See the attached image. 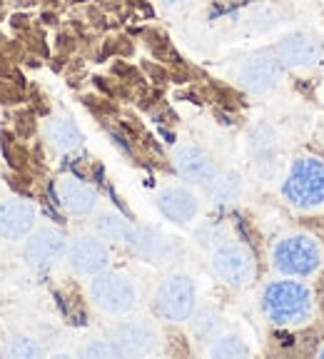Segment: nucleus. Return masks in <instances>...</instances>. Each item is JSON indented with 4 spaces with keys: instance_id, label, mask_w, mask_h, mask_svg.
Segmentation results:
<instances>
[{
    "instance_id": "f257e3e1",
    "label": "nucleus",
    "mask_w": 324,
    "mask_h": 359,
    "mask_svg": "<svg viewBox=\"0 0 324 359\" xmlns=\"http://www.w3.org/2000/svg\"><path fill=\"white\" fill-rule=\"evenodd\" d=\"M262 314L274 327H299L307 325L314 314V292L297 277H282L269 282L262 290Z\"/></svg>"
},
{
    "instance_id": "f03ea898",
    "label": "nucleus",
    "mask_w": 324,
    "mask_h": 359,
    "mask_svg": "<svg viewBox=\"0 0 324 359\" xmlns=\"http://www.w3.org/2000/svg\"><path fill=\"white\" fill-rule=\"evenodd\" d=\"M272 267L282 277L307 280L314 277L324 264V245L309 232H287L272 245Z\"/></svg>"
},
{
    "instance_id": "7ed1b4c3",
    "label": "nucleus",
    "mask_w": 324,
    "mask_h": 359,
    "mask_svg": "<svg viewBox=\"0 0 324 359\" xmlns=\"http://www.w3.org/2000/svg\"><path fill=\"white\" fill-rule=\"evenodd\" d=\"M282 195L299 212H314L324 208V160L317 155H302L290 165L282 182Z\"/></svg>"
},
{
    "instance_id": "20e7f679",
    "label": "nucleus",
    "mask_w": 324,
    "mask_h": 359,
    "mask_svg": "<svg viewBox=\"0 0 324 359\" xmlns=\"http://www.w3.org/2000/svg\"><path fill=\"white\" fill-rule=\"evenodd\" d=\"M140 292L130 275L118 272V269H102L90 280V302L95 304L100 312L110 317L130 314L137 307Z\"/></svg>"
},
{
    "instance_id": "39448f33",
    "label": "nucleus",
    "mask_w": 324,
    "mask_h": 359,
    "mask_svg": "<svg viewBox=\"0 0 324 359\" xmlns=\"http://www.w3.org/2000/svg\"><path fill=\"white\" fill-rule=\"evenodd\" d=\"M157 317L168 322H190L197 309V285L190 275H170L157 285L152 299Z\"/></svg>"
},
{
    "instance_id": "423d86ee",
    "label": "nucleus",
    "mask_w": 324,
    "mask_h": 359,
    "mask_svg": "<svg viewBox=\"0 0 324 359\" xmlns=\"http://www.w3.org/2000/svg\"><path fill=\"white\" fill-rule=\"evenodd\" d=\"M282 75H285V65L280 62V57L274 55L272 48H264L247 55L245 60L237 65V83L252 93V95H267L269 90H274L280 85Z\"/></svg>"
},
{
    "instance_id": "0eeeda50",
    "label": "nucleus",
    "mask_w": 324,
    "mask_h": 359,
    "mask_svg": "<svg viewBox=\"0 0 324 359\" xmlns=\"http://www.w3.org/2000/svg\"><path fill=\"white\" fill-rule=\"evenodd\" d=\"M212 269L224 285L240 290V287L250 285L255 280L257 264H255V257L245 245L222 240L212 250Z\"/></svg>"
},
{
    "instance_id": "6e6552de",
    "label": "nucleus",
    "mask_w": 324,
    "mask_h": 359,
    "mask_svg": "<svg viewBox=\"0 0 324 359\" xmlns=\"http://www.w3.org/2000/svg\"><path fill=\"white\" fill-rule=\"evenodd\" d=\"M272 50L280 57L285 70H307V67L317 65L322 57V43L317 35L307 33V30H297V33L285 35Z\"/></svg>"
},
{
    "instance_id": "1a4fd4ad",
    "label": "nucleus",
    "mask_w": 324,
    "mask_h": 359,
    "mask_svg": "<svg viewBox=\"0 0 324 359\" xmlns=\"http://www.w3.org/2000/svg\"><path fill=\"white\" fill-rule=\"evenodd\" d=\"M67 264L78 272V275L93 277L110 264V250H107L102 237L80 235L73 242H67Z\"/></svg>"
},
{
    "instance_id": "9d476101",
    "label": "nucleus",
    "mask_w": 324,
    "mask_h": 359,
    "mask_svg": "<svg viewBox=\"0 0 324 359\" xmlns=\"http://www.w3.org/2000/svg\"><path fill=\"white\" fill-rule=\"evenodd\" d=\"M112 344L120 357H147L157 349V330L147 322L125 320L112 327Z\"/></svg>"
},
{
    "instance_id": "9b49d317",
    "label": "nucleus",
    "mask_w": 324,
    "mask_h": 359,
    "mask_svg": "<svg viewBox=\"0 0 324 359\" xmlns=\"http://www.w3.org/2000/svg\"><path fill=\"white\" fill-rule=\"evenodd\" d=\"M67 255V240L55 227H40L25 242V259L30 267L48 269Z\"/></svg>"
},
{
    "instance_id": "f8f14e48",
    "label": "nucleus",
    "mask_w": 324,
    "mask_h": 359,
    "mask_svg": "<svg viewBox=\"0 0 324 359\" xmlns=\"http://www.w3.org/2000/svg\"><path fill=\"white\" fill-rule=\"evenodd\" d=\"M128 245L137 257L155 264H168L180 255L177 242L170 240L168 235H162L155 227H133V232L128 237Z\"/></svg>"
},
{
    "instance_id": "ddd939ff",
    "label": "nucleus",
    "mask_w": 324,
    "mask_h": 359,
    "mask_svg": "<svg viewBox=\"0 0 324 359\" xmlns=\"http://www.w3.org/2000/svg\"><path fill=\"white\" fill-rule=\"evenodd\" d=\"M157 208H160V212L170 222L190 224L197 217V212H200V200L187 187L170 185V187H162L160 195H157Z\"/></svg>"
},
{
    "instance_id": "4468645a",
    "label": "nucleus",
    "mask_w": 324,
    "mask_h": 359,
    "mask_svg": "<svg viewBox=\"0 0 324 359\" xmlns=\"http://www.w3.org/2000/svg\"><path fill=\"white\" fill-rule=\"evenodd\" d=\"M173 163L180 177H184L187 182H197V185H207L210 177L217 172L212 155L197 145H180L173 155Z\"/></svg>"
},
{
    "instance_id": "2eb2a0df",
    "label": "nucleus",
    "mask_w": 324,
    "mask_h": 359,
    "mask_svg": "<svg viewBox=\"0 0 324 359\" xmlns=\"http://www.w3.org/2000/svg\"><path fill=\"white\" fill-rule=\"evenodd\" d=\"M38 210L28 200H6L0 202V237L6 240H22L33 230Z\"/></svg>"
},
{
    "instance_id": "dca6fc26",
    "label": "nucleus",
    "mask_w": 324,
    "mask_h": 359,
    "mask_svg": "<svg viewBox=\"0 0 324 359\" xmlns=\"http://www.w3.org/2000/svg\"><path fill=\"white\" fill-rule=\"evenodd\" d=\"M58 200L62 210L75 217H85L95 210L97 205V190L78 177H62L58 182Z\"/></svg>"
},
{
    "instance_id": "f3484780",
    "label": "nucleus",
    "mask_w": 324,
    "mask_h": 359,
    "mask_svg": "<svg viewBox=\"0 0 324 359\" xmlns=\"http://www.w3.org/2000/svg\"><path fill=\"white\" fill-rule=\"evenodd\" d=\"M45 137L55 147L58 152H75L83 147V133L78 130V125L70 118H50L45 125Z\"/></svg>"
},
{
    "instance_id": "a211bd4d",
    "label": "nucleus",
    "mask_w": 324,
    "mask_h": 359,
    "mask_svg": "<svg viewBox=\"0 0 324 359\" xmlns=\"http://www.w3.org/2000/svg\"><path fill=\"white\" fill-rule=\"evenodd\" d=\"M205 187H207V195L212 197V202H217V205H229V202L240 200L245 182H242L240 172L224 170V172H215Z\"/></svg>"
},
{
    "instance_id": "6ab92c4d",
    "label": "nucleus",
    "mask_w": 324,
    "mask_h": 359,
    "mask_svg": "<svg viewBox=\"0 0 324 359\" xmlns=\"http://www.w3.org/2000/svg\"><path fill=\"white\" fill-rule=\"evenodd\" d=\"M95 232L105 242H123L128 245V237L133 232V224L118 212H102L95 219Z\"/></svg>"
},
{
    "instance_id": "aec40b11",
    "label": "nucleus",
    "mask_w": 324,
    "mask_h": 359,
    "mask_svg": "<svg viewBox=\"0 0 324 359\" xmlns=\"http://www.w3.org/2000/svg\"><path fill=\"white\" fill-rule=\"evenodd\" d=\"M207 354L212 359H242L250 357V347L240 334H224L220 332L212 342H207Z\"/></svg>"
},
{
    "instance_id": "412c9836",
    "label": "nucleus",
    "mask_w": 324,
    "mask_h": 359,
    "mask_svg": "<svg viewBox=\"0 0 324 359\" xmlns=\"http://www.w3.org/2000/svg\"><path fill=\"white\" fill-rule=\"evenodd\" d=\"M190 327H192V334L200 339V342H212L215 337L222 332V317L220 312H215L212 307H205L190 317Z\"/></svg>"
},
{
    "instance_id": "4be33fe9",
    "label": "nucleus",
    "mask_w": 324,
    "mask_h": 359,
    "mask_svg": "<svg viewBox=\"0 0 324 359\" xmlns=\"http://www.w3.org/2000/svg\"><path fill=\"white\" fill-rule=\"evenodd\" d=\"M250 150L257 163H269L274 150H277V133L269 125H257V128L252 130Z\"/></svg>"
},
{
    "instance_id": "5701e85b",
    "label": "nucleus",
    "mask_w": 324,
    "mask_h": 359,
    "mask_svg": "<svg viewBox=\"0 0 324 359\" xmlns=\"http://www.w3.org/2000/svg\"><path fill=\"white\" fill-rule=\"evenodd\" d=\"M6 354L13 359H38V357H43L45 352L38 339H33V337H15L6 347Z\"/></svg>"
},
{
    "instance_id": "b1692460",
    "label": "nucleus",
    "mask_w": 324,
    "mask_h": 359,
    "mask_svg": "<svg viewBox=\"0 0 324 359\" xmlns=\"http://www.w3.org/2000/svg\"><path fill=\"white\" fill-rule=\"evenodd\" d=\"M80 357H85V359H118L120 352H118V347L112 344V339H90V342L80 349Z\"/></svg>"
},
{
    "instance_id": "393cba45",
    "label": "nucleus",
    "mask_w": 324,
    "mask_h": 359,
    "mask_svg": "<svg viewBox=\"0 0 324 359\" xmlns=\"http://www.w3.org/2000/svg\"><path fill=\"white\" fill-rule=\"evenodd\" d=\"M250 22H252V28L267 30V28H272V25H277V22H280V11H277V8H267V6L257 8V11L252 13Z\"/></svg>"
},
{
    "instance_id": "a878e982",
    "label": "nucleus",
    "mask_w": 324,
    "mask_h": 359,
    "mask_svg": "<svg viewBox=\"0 0 324 359\" xmlns=\"http://www.w3.org/2000/svg\"><path fill=\"white\" fill-rule=\"evenodd\" d=\"M160 3L168 8V11H177V8H184L187 3H192V0H160Z\"/></svg>"
}]
</instances>
